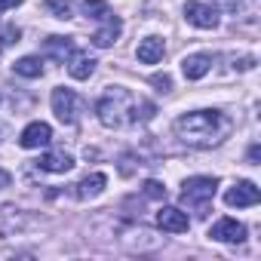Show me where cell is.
Segmentation results:
<instances>
[{"label":"cell","mask_w":261,"mask_h":261,"mask_svg":"<svg viewBox=\"0 0 261 261\" xmlns=\"http://www.w3.org/2000/svg\"><path fill=\"white\" fill-rule=\"evenodd\" d=\"M215 191H218V178H212V175H194V178H188L181 185V200L197 215H206L209 203L215 200Z\"/></svg>","instance_id":"3957f363"},{"label":"cell","mask_w":261,"mask_h":261,"mask_svg":"<svg viewBox=\"0 0 261 261\" xmlns=\"http://www.w3.org/2000/svg\"><path fill=\"white\" fill-rule=\"evenodd\" d=\"M4 46H7V40H4V37H0V56H4Z\"/></svg>","instance_id":"4316f807"},{"label":"cell","mask_w":261,"mask_h":261,"mask_svg":"<svg viewBox=\"0 0 261 261\" xmlns=\"http://www.w3.org/2000/svg\"><path fill=\"white\" fill-rule=\"evenodd\" d=\"M230 133V120L221 111H194L175 120V136L191 148H212Z\"/></svg>","instance_id":"6da1fadb"},{"label":"cell","mask_w":261,"mask_h":261,"mask_svg":"<svg viewBox=\"0 0 261 261\" xmlns=\"http://www.w3.org/2000/svg\"><path fill=\"white\" fill-rule=\"evenodd\" d=\"M163 53H166V43H163L160 37H145V40L139 43V49H136V56H139L142 65H157V62L163 59Z\"/></svg>","instance_id":"5bb4252c"},{"label":"cell","mask_w":261,"mask_h":261,"mask_svg":"<svg viewBox=\"0 0 261 261\" xmlns=\"http://www.w3.org/2000/svg\"><path fill=\"white\" fill-rule=\"evenodd\" d=\"M209 237L218 243H243L246 240V224H240L237 218H218L209 227Z\"/></svg>","instance_id":"ba28073f"},{"label":"cell","mask_w":261,"mask_h":261,"mask_svg":"<svg viewBox=\"0 0 261 261\" xmlns=\"http://www.w3.org/2000/svg\"><path fill=\"white\" fill-rule=\"evenodd\" d=\"M10 185H13V175L7 169H0V188H10Z\"/></svg>","instance_id":"d4e9b609"},{"label":"cell","mask_w":261,"mask_h":261,"mask_svg":"<svg viewBox=\"0 0 261 261\" xmlns=\"http://www.w3.org/2000/svg\"><path fill=\"white\" fill-rule=\"evenodd\" d=\"M19 4H25V0H0V13H7V10H16Z\"/></svg>","instance_id":"cb8c5ba5"},{"label":"cell","mask_w":261,"mask_h":261,"mask_svg":"<svg viewBox=\"0 0 261 261\" xmlns=\"http://www.w3.org/2000/svg\"><path fill=\"white\" fill-rule=\"evenodd\" d=\"M53 111H56V117H59L62 123H74L77 114H80V98H77V92L68 89V86L53 89Z\"/></svg>","instance_id":"277c9868"},{"label":"cell","mask_w":261,"mask_h":261,"mask_svg":"<svg viewBox=\"0 0 261 261\" xmlns=\"http://www.w3.org/2000/svg\"><path fill=\"white\" fill-rule=\"evenodd\" d=\"M37 169L43 172H71L74 169V157L68 151H49L37 160Z\"/></svg>","instance_id":"4fadbf2b"},{"label":"cell","mask_w":261,"mask_h":261,"mask_svg":"<svg viewBox=\"0 0 261 261\" xmlns=\"http://www.w3.org/2000/svg\"><path fill=\"white\" fill-rule=\"evenodd\" d=\"M105 185H108V175L105 172H92V175H86L80 185H77V200H95L101 191H105Z\"/></svg>","instance_id":"9a60e30c"},{"label":"cell","mask_w":261,"mask_h":261,"mask_svg":"<svg viewBox=\"0 0 261 261\" xmlns=\"http://www.w3.org/2000/svg\"><path fill=\"white\" fill-rule=\"evenodd\" d=\"M120 31H123V22H120V16L111 13V16L105 19V25L92 34V43H95L98 49H108V46H114V40L120 37Z\"/></svg>","instance_id":"8fae6325"},{"label":"cell","mask_w":261,"mask_h":261,"mask_svg":"<svg viewBox=\"0 0 261 261\" xmlns=\"http://www.w3.org/2000/svg\"><path fill=\"white\" fill-rule=\"evenodd\" d=\"M224 4H227L230 13H243V10H249V0H224Z\"/></svg>","instance_id":"7402d4cb"},{"label":"cell","mask_w":261,"mask_h":261,"mask_svg":"<svg viewBox=\"0 0 261 261\" xmlns=\"http://www.w3.org/2000/svg\"><path fill=\"white\" fill-rule=\"evenodd\" d=\"M80 10H83L89 19H98V22H105V19L111 16V7L105 4V0H83Z\"/></svg>","instance_id":"ac0fdd59"},{"label":"cell","mask_w":261,"mask_h":261,"mask_svg":"<svg viewBox=\"0 0 261 261\" xmlns=\"http://www.w3.org/2000/svg\"><path fill=\"white\" fill-rule=\"evenodd\" d=\"M133 105H136V98L129 95L126 89H120V86H108V92L98 98V105H95V114H98V120H101V126H108V129H117V126H123L129 117L126 114H133Z\"/></svg>","instance_id":"7a4b0ae2"},{"label":"cell","mask_w":261,"mask_h":261,"mask_svg":"<svg viewBox=\"0 0 261 261\" xmlns=\"http://www.w3.org/2000/svg\"><path fill=\"white\" fill-rule=\"evenodd\" d=\"M157 224H160L163 230H169V233H185V230L191 227V218H188V212H181L178 206H160Z\"/></svg>","instance_id":"9c48e42d"},{"label":"cell","mask_w":261,"mask_h":261,"mask_svg":"<svg viewBox=\"0 0 261 261\" xmlns=\"http://www.w3.org/2000/svg\"><path fill=\"white\" fill-rule=\"evenodd\" d=\"M151 83H154L160 92H169V89H172V77H169V74H154Z\"/></svg>","instance_id":"44dd1931"},{"label":"cell","mask_w":261,"mask_h":261,"mask_svg":"<svg viewBox=\"0 0 261 261\" xmlns=\"http://www.w3.org/2000/svg\"><path fill=\"white\" fill-rule=\"evenodd\" d=\"M258 157H261V148L252 145V148H249V163H258Z\"/></svg>","instance_id":"484cf974"},{"label":"cell","mask_w":261,"mask_h":261,"mask_svg":"<svg viewBox=\"0 0 261 261\" xmlns=\"http://www.w3.org/2000/svg\"><path fill=\"white\" fill-rule=\"evenodd\" d=\"M261 200V191L252 185V181H237L227 194H224V203L230 209H243V206H255Z\"/></svg>","instance_id":"52a82bcc"},{"label":"cell","mask_w":261,"mask_h":261,"mask_svg":"<svg viewBox=\"0 0 261 261\" xmlns=\"http://www.w3.org/2000/svg\"><path fill=\"white\" fill-rule=\"evenodd\" d=\"M185 19L194 28H218V10L209 7V4H200V0L185 4Z\"/></svg>","instance_id":"8992f818"},{"label":"cell","mask_w":261,"mask_h":261,"mask_svg":"<svg viewBox=\"0 0 261 261\" xmlns=\"http://www.w3.org/2000/svg\"><path fill=\"white\" fill-rule=\"evenodd\" d=\"M145 197H151V200H166V188L151 178V181H145Z\"/></svg>","instance_id":"ffe728a7"},{"label":"cell","mask_w":261,"mask_h":261,"mask_svg":"<svg viewBox=\"0 0 261 261\" xmlns=\"http://www.w3.org/2000/svg\"><path fill=\"white\" fill-rule=\"evenodd\" d=\"M46 10L56 19H71L74 16V4H71V0H46Z\"/></svg>","instance_id":"d6986e66"},{"label":"cell","mask_w":261,"mask_h":261,"mask_svg":"<svg viewBox=\"0 0 261 261\" xmlns=\"http://www.w3.org/2000/svg\"><path fill=\"white\" fill-rule=\"evenodd\" d=\"M13 71L19 74V77H43V59L40 56H25V59H19L16 65H13Z\"/></svg>","instance_id":"e0dca14e"},{"label":"cell","mask_w":261,"mask_h":261,"mask_svg":"<svg viewBox=\"0 0 261 261\" xmlns=\"http://www.w3.org/2000/svg\"><path fill=\"white\" fill-rule=\"evenodd\" d=\"M209 68H212V56H206V53H194V56H185V59H181V71H185L188 80L206 77Z\"/></svg>","instance_id":"7c38bea8"},{"label":"cell","mask_w":261,"mask_h":261,"mask_svg":"<svg viewBox=\"0 0 261 261\" xmlns=\"http://www.w3.org/2000/svg\"><path fill=\"white\" fill-rule=\"evenodd\" d=\"M43 53L49 59H59V62H68V56L74 53V40L71 37H49L43 43Z\"/></svg>","instance_id":"2e32d148"},{"label":"cell","mask_w":261,"mask_h":261,"mask_svg":"<svg viewBox=\"0 0 261 261\" xmlns=\"http://www.w3.org/2000/svg\"><path fill=\"white\" fill-rule=\"evenodd\" d=\"M233 68H240V71H252V68H255V59H252V56H243L240 62L233 59Z\"/></svg>","instance_id":"603a6c76"},{"label":"cell","mask_w":261,"mask_h":261,"mask_svg":"<svg viewBox=\"0 0 261 261\" xmlns=\"http://www.w3.org/2000/svg\"><path fill=\"white\" fill-rule=\"evenodd\" d=\"M92 71H95V59H92L89 53H83V49L74 46V53L68 56V74H71L74 80H89Z\"/></svg>","instance_id":"30bf717a"},{"label":"cell","mask_w":261,"mask_h":261,"mask_svg":"<svg viewBox=\"0 0 261 261\" xmlns=\"http://www.w3.org/2000/svg\"><path fill=\"white\" fill-rule=\"evenodd\" d=\"M53 142V126L43 123V120H34L22 129V136H19V145L25 151H34V148H46Z\"/></svg>","instance_id":"5b68a950"}]
</instances>
